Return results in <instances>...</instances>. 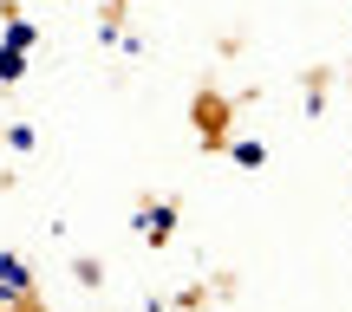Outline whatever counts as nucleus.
<instances>
[{
	"label": "nucleus",
	"instance_id": "f257e3e1",
	"mask_svg": "<svg viewBox=\"0 0 352 312\" xmlns=\"http://www.w3.org/2000/svg\"><path fill=\"white\" fill-rule=\"evenodd\" d=\"M26 280H33V274H26V261H20V254H0V293H7V300H20V293H26Z\"/></svg>",
	"mask_w": 352,
	"mask_h": 312
},
{
	"label": "nucleus",
	"instance_id": "f03ea898",
	"mask_svg": "<svg viewBox=\"0 0 352 312\" xmlns=\"http://www.w3.org/2000/svg\"><path fill=\"white\" fill-rule=\"evenodd\" d=\"M138 228H144V235H157V241H164L170 228H176V215H170V208H151V215H138Z\"/></svg>",
	"mask_w": 352,
	"mask_h": 312
},
{
	"label": "nucleus",
	"instance_id": "7ed1b4c3",
	"mask_svg": "<svg viewBox=\"0 0 352 312\" xmlns=\"http://www.w3.org/2000/svg\"><path fill=\"white\" fill-rule=\"evenodd\" d=\"M26 72V52H13V46H0V78H20Z\"/></svg>",
	"mask_w": 352,
	"mask_h": 312
},
{
	"label": "nucleus",
	"instance_id": "20e7f679",
	"mask_svg": "<svg viewBox=\"0 0 352 312\" xmlns=\"http://www.w3.org/2000/svg\"><path fill=\"white\" fill-rule=\"evenodd\" d=\"M7 46H13V52H26V46H33V26L13 20V26H7Z\"/></svg>",
	"mask_w": 352,
	"mask_h": 312
},
{
	"label": "nucleus",
	"instance_id": "39448f33",
	"mask_svg": "<svg viewBox=\"0 0 352 312\" xmlns=\"http://www.w3.org/2000/svg\"><path fill=\"white\" fill-rule=\"evenodd\" d=\"M235 163H241V169H261L267 156H261V143H235Z\"/></svg>",
	"mask_w": 352,
	"mask_h": 312
}]
</instances>
